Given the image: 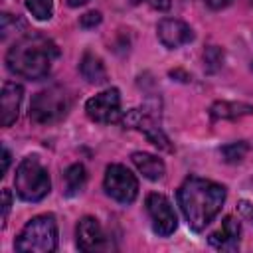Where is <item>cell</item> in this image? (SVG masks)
Here are the masks:
<instances>
[{
    "label": "cell",
    "instance_id": "cell-7",
    "mask_svg": "<svg viewBox=\"0 0 253 253\" xmlns=\"http://www.w3.org/2000/svg\"><path fill=\"white\" fill-rule=\"evenodd\" d=\"M103 188L109 198L119 204H132L138 196V180L136 176L123 164H109L103 178Z\"/></svg>",
    "mask_w": 253,
    "mask_h": 253
},
{
    "label": "cell",
    "instance_id": "cell-19",
    "mask_svg": "<svg viewBox=\"0 0 253 253\" xmlns=\"http://www.w3.org/2000/svg\"><path fill=\"white\" fill-rule=\"evenodd\" d=\"M26 8L36 20L45 22L53 14V0H26Z\"/></svg>",
    "mask_w": 253,
    "mask_h": 253
},
{
    "label": "cell",
    "instance_id": "cell-15",
    "mask_svg": "<svg viewBox=\"0 0 253 253\" xmlns=\"http://www.w3.org/2000/svg\"><path fill=\"white\" fill-rule=\"evenodd\" d=\"M132 164L136 166V170L146 178V180H162L166 174V164L162 158L150 154V152H132L130 154Z\"/></svg>",
    "mask_w": 253,
    "mask_h": 253
},
{
    "label": "cell",
    "instance_id": "cell-8",
    "mask_svg": "<svg viewBox=\"0 0 253 253\" xmlns=\"http://www.w3.org/2000/svg\"><path fill=\"white\" fill-rule=\"evenodd\" d=\"M144 206H146V211H148V217H150V223H152V229L156 235L168 237L176 231L178 217H176V211H174L170 200L164 194L150 192L144 200Z\"/></svg>",
    "mask_w": 253,
    "mask_h": 253
},
{
    "label": "cell",
    "instance_id": "cell-12",
    "mask_svg": "<svg viewBox=\"0 0 253 253\" xmlns=\"http://www.w3.org/2000/svg\"><path fill=\"white\" fill-rule=\"evenodd\" d=\"M24 101V87L14 81H6L0 95V121L2 126H12L20 117V107Z\"/></svg>",
    "mask_w": 253,
    "mask_h": 253
},
{
    "label": "cell",
    "instance_id": "cell-27",
    "mask_svg": "<svg viewBox=\"0 0 253 253\" xmlns=\"http://www.w3.org/2000/svg\"><path fill=\"white\" fill-rule=\"evenodd\" d=\"M251 2H253V0H251Z\"/></svg>",
    "mask_w": 253,
    "mask_h": 253
},
{
    "label": "cell",
    "instance_id": "cell-16",
    "mask_svg": "<svg viewBox=\"0 0 253 253\" xmlns=\"http://www.w3.org/2000/svg\"><path fill=\"white\" fill-rule=\"evenodd\" d=\"M79 71L83 75V79L91 85H105L107 83V69H105V63L101 61L99 55L91 53V51H85L81 61H79Z\"/></svg>",
    "mask_w": 253,
    "mask_h": 253
},
{
    "label": "cell",
    "instance_id": "cell-21",
    "mask_svg": "<svg viewBox=\"0 0 253 253\" xmlns=\"http://www.w3.org/2000/svg\"><path fill=\"white\" fill-rule=\"evenodd\" d=\"M101 20H103L101 12L91 10V12H87V14H83V16L79 18V26H81L83 30H91V28L99 26V24H101Z\"/></svg>",
    "mask_w": 253,
    "mask_h": 253
},
{
    "label": "cell",
    "instance_id": "cell-1",
    "mask_svg": "<svg viewBox=\"0 0 253 253\" xmlns=\"http://www.w3.org/2000/svg\"><path fill=\"white\" fill-rule=\"evenodd\" d=\"M176 198H178V206L182 210V215L188 227L200 233L221 211L225 198H227V190L225 186L213 180L190 176L180 184Z\"/></svg>",
    "mask_w": 253,
    "mask_h": 253
},
{
    "label": "cell",
    "instance_id": "cell-23",
    "mask_svg": "<svg viewBox=\"0 0 253 253\" xmlns=\"http://www.w3.org/2000/svg\"><path fill=\"white\" fill-rule=\"evenodd\" d=\"M8 166H10V150L6 146H2V170H0V176H4L8 172Z\"/></svg>",
    "mask_w": 253,
    "mask_h": 253
},
{
    "label": "cell",
    "instance_id": "cell-22",
    "mask_svg": "<svg viewBox=\"0 0 253 253\" xmlns=\"http://www.w3.org/2000/svg\"><path fill=\"white\" fill-rule=\"evenodd\" d=\"M10 208H12V192L8 188L2 190V227H6V221H8V213H10Z\"/></svg>",
    "mask_w": 253,
    "mask_h": 253
},
{
    "label": "cell",
    "instance_id": "cell-3",
    "mask_svg": "<svg viewBox=\"0 0 253 253\" xmlns=\"http://www.w3.org/2000/svg\"><path fill=\"white\" fill-rule=\"evenodd\" d=\"M57 221L51 213L34 215L14 241V249L20 253H51L57 249Z\"/></svg>",
    "mask_w": 253,
    "mask_h": 253
},
{
    "label": "cell",
    "instance_id": "cell-20",
    "mask_svg": "<svg viewBox=\"0 0 253 253\" xmlns=\"http://www.w3.org/2000/svg\"><path fill=\"white\" fill-rule=\"evenodd\" d=\"M223 63V51L217 47V45H210L206 51H204V65H206V71L213 73L221 67Z\"/></svg>",
    "mask_w": 253,
    "mask_h": 253
},
{
    "label": "cell",
    "instance_id": "cell-14",
    "mask_svg": "<svg viewBox=\"0 0 253 253\" xmlns=\"http://www.w3.org/2000/svg\"><path fill=\"white\" fill-rule=\"evenodd\" d=\"M249 115H253V105L243 101H215L210 107V117L213 121H237Z\"/></svg>",
    "mask_w": 253,
    "mask_h": 253
},
{
    "label": "cell",
    "instance_id": "cell-5",
    "mask_svg": "<svg viewBox=\"0 0 253 253\" xmlns=\"http://www.w3.org/2000/svg\"><path fill=\"white\" fill-rule=\"evenodd\" d=\"M69 111V97L59 87H47L34 95L30 103V121L36 125L59 123Z\"/></svg>",
    "mask_w": 253,
    "mask_h": 253
},
{
    "label": "cell",
    "instance_id": "cell-26",
    "mask_svg": "<svg viewBox=\"0 0 253 253\" xmlns=\"http://www.w3.org/2000/svg\"><path fill=\"white\" fill-rule=\"evenodd\" d=\"M89 0H67V4L71 6V8H79V6H85Z\"/></svg>",
    "mask_w": 253,
    "mask_h": 253
},
{
    "label": "cell",
    "instance_id": "cell-25",
    "mask_svg": "<svg viewBox=\"0 0 253 253\" xmlns=\"http://www.w3.org/2000/svg\"><path fill=\"white\" fill-rule=\"evenodd\" d=\"M229 2H231V0H206V4H208L211 10H221V8H225Z\"/></svg>",
    "mask_w": 253,
    "mask_h": 253
},
{
    "label": "cell",
    "instance_id": "cell-18",
    "mask_svg": "<svg viewBox=\"0 0 253 253\" xmlns=\"http://www.w3.org/2000/svg\"><path fill=\"white\" fill-rule=\"evenodd\" d=\"M249 152H251V146H249V142H245V140H237V142L225 144V146L221 148V156H223V160L229 162V164H239V162H243Z\"/></svg>",
    "mask_w": 253,
    "mask_h": 253
},
{
    "label": "cell",
    "instance_id": "cell-17",
    "mask_svg": "<svg viewBox=\"0 0 253 253\" xmlns=\"http://www.w3.org/2000/svg\"><path fill=\"white\" fill-rule=\"evenodd\" d=\"M65 196H77L83 192L85 184H87V170L83 164H71L67 170H65Z\"/></svg>",
    "mask_w": 253,
    "mask_h": 253
},
{
    "label": "cell",
    "instance_id": "cell-10",
    "mask_svg": "<svg viewBox=\"0 0 253 253\" xmlns=\"http://www.w3.org/2000/svg\"><path fill=\"white\" fill-rule=\"evenodd\" d=\"M75 237H77V247L81 251H103L109 247L107 237L103 233V227L97 217L93 215H83L75 227Z\"/></svg>",
    "mask_w": 253,
    "mask_h": 253
},
{
    "label": "cell",
    "instance_id": "cell-13",
    "mask_svg": "<svg viewBox=\"0 0 253 253\" xmlns=\"http://www.w3.org/2000/svg\"><path fill=\"white\" fill-rule=\"evenodd\" d=\"M239 235H241V223L233 215H225L221 221V227L210 235V245L219 251H235L239 249Z\"/></svg>",
    "mask_w": 253,
    "mask_h": 253
},
{
    "label": "cell",
    "instance_id": "cell-24",
    "mask_svg": "<svg viewBox=\"0 0 253 253\" xmlns=\"http://www.w3.org/2000/svg\"><path fill=\"white\" fill-rule=\"evenodd\" d=\"M146 2L156 10H168L170 8V0H146Z\"/></svg>",
    "mask_w": 253,
    "mask_h": 253
},
{
    "label": "cell",
    "instance_id": "cell-2",
    "mask_svg": "<svg viewBox=\"0 0 253 253\" xmlns=\"http://www.w3.org/2000/svg\"><path fill=\"white\" fill-rule=\"evenodd\" d=\"M57 55L59 49L49 38L38 32H30L18 38L8 47L6 67L10 69V73L18 77L36 81V79H43L51 71V65L57 59Z\"/></svg>",
    "mask_w": 253,
    "mask_h": 253
},
{
    "label": "cell",
    "instance_id": "cell-9",
    "mask_svg": "<svg viewBox=\"0 0 253 253\" xmlns=\"http://www.w3.org/2000/svg\"><path fill=\"white\" fill-rule=\"evenodd\" d=\"M85 113L99 125H111L121 121V93L117 87H109L85 103Z\"/></svg>",
    "mask_w": 253,
    "mask_h": 253
},
{
    "label": "cell",
    "instance_id": "cell-6",
    "mask_svg": "<svg viewBox=\"0 0 253 253\" xmlns=\"http://www.w3.org/2000/svg\"><path fill=\"white\" fill-rule=\"evenodd\" d=\"M121 123L125 125V128H134L140 130L148 142H152L156 148L166 150V152H174V146L170 142V138L166 136V132L162 130L160 123L156 121V113L148 111V109H130L121 117Z\"/></svg>",
    "mask_w": 253,
    "mask_h": 253
},
{
    "label": "cell",
    "instance_id": "cell-4",
    "mask_svg": "<svg viewBox=\"0 0 253 253\" xmlns=\"http://www.w3.org/2000/svg\"><path fill=\"white\" fill-rule=\"evenodd\" d=\"M14 188L20 200L24 202H42L49 190H51V180L47 174V168L40 162L38 156H26L16 168L14 176Z\"/></svg>",
    "mask_w": 253,
    "mask_h": 253
},
{
    "label": "cell",
    "instance_id": "cell-11",
    "mask_svg": "<svg viewBox=\"0 0 253 253\" xmlns=\"http://www.w3.org/2000/svg\"><path fill=\"white\" fill-rule=\"evenodd\" d=\"M156 36L164 47L178 49L194 40V30L178 18H164L156 26Z\"/></svg>",
    "mask_w": 253,
    "mask_h": 253
}]
</instances>
